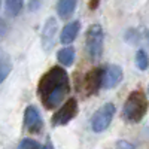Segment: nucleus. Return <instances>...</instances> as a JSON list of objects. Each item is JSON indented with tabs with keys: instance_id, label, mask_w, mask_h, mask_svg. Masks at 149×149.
Here are the masks:
<instances>
[{
	"instance_id": "nucleus-5",
	"label": "nucleus",
	"mask_w": 149,
	"mask_h": 149,
	"mask_svg": "<svg viewBox=\"0 0 149 149\" xmlns=\"http://www.w3.org/2000/svg\"><path fill=\"white\" fill-rule=\"evenodd\" d=\"M78 113V102L76 98H69V100L61 106L55 115L52 116V124L54 125H66L67 122H70Z\"/></svg>"
},
{
	"instance_id": "nucleus-11",
	"label": "nucleus",
	"mask_w": 149,
	"mask_h": 149,
	"mask_svg": "<svg viewBox=\"0 0 149 149\" xmlns=\"http://www.w3.org/2000/svg\"><path fill=\"white\" fill-rule=\"evenodd\" d=\"M74 9H76V0H58L57 3V12L63 19L70 18Z\"/></svg>"
},
{
	"instance_id": "nucleus-15",
	"label": "nucleus",
	"mask_w": 149,
	"mask_h": 149,
	"mask_svg": "<svg viewBox=\"0 0 149 149\" xmlns=\"http://www.w3.org/2000/svg\"><path fill=\"white\" fill-rule=\"evenodd\" d=\"M136 64H137V67L140 70H146L148 66H149V57L146 54V51H143V49H139L137 54H136Z\"/></svg>"
},
{
	"instance_id": "nucleus-3",
	"label": "nucleus",
	"mask_w": 149,
	"mask_h": 149,
	"mask_svg": "<svg viewBox=\"0 0 149 149\" xmlns=\"http://www.w3.org/2000/svg\"><path fill=\"white\" fill-rule=\"evenodd\" d=\"M103 45H104V31L100 24H93L86 30L85 36V49L91 60L100 58L103 54Z\"/></svg>"
},
{
	"instance_id": "nucleus-14",
	"label": "nucleus",
	"mask_w": 149,
	"mask_h": 149,
	"mask_svg": "<svg viewBox=\"0 0 149 149\" xmlns=\"http://www.w3.org/2000/svg\"><path fill=\"white\" fill-rule=\"evenodd\" d=\"M22 0H6V14L9 17H17L22 10Z\"/></svg>"
},
{
	"instance_id": "nucleus-12",
	"label": "nucleus",
	"mask_w": 149,
	"mask_h": 149,
	"mask_svg": "<svg viewBox=\"0 0 149 149\" xmlns=\"http://www.w3.org/2000/svg\"><path fill=\"white\" fill-rule=\"evenodd\" d=\"M12 70V61H10V57L3 51L0 49V84H2Z\"/></svg>"
},
{
	"instance_id": "nucleus-4",
	"label": "nucleus",
	"mask_w": 149,
	"mask_h": 149,
	"mask_svg": "<svg viewBox=\"0 0 149 149\" xmlns=\"http://www.w3.org/2000/svg\"><path fill=\"white\" fill-rule=\"evenodd\" d=\"M115 104L113 103H106L103 104L100 109H98L95 113L93 115V119H91V128L94 133H102L104 131L109 125L112 119L115 116Z\"/></svg>"
},
{
	"instance_id": "nucleus-1",
	"label": "nucleus",
	"mask_w": 149,
	"mask_h": 149,
	"mask_svg": "<svg viewBox=\"0 0 149 149\" xmlns=\"http://www.w3.org/2000/svg\"><path fill=\"white\" fill-rule=\"evenodd\" d=\"M70 93L69 74L61 67L49 69L39 82L37 94L46 109H54L63 103L66 95Z\"/></svg>"
},
{
	"instance_id": "nucleus-17",
	"label": "nucleus",
	"mask_w": 149,
	"mask_h": 149,
	"mask_svg": "<svg viewBox=\"0 0 149 149\" xmlns=\"http://www.w3.org/2000/svg\"><path fill=\"white\" fill-rule=\"evenodd\" d=\"M116 149H136V148L127 140H118L116 142Z\"/></svg>"
},
{
	"instance_id": "nucleus-18",
	"label": "nucleus",
	"mask_w": 149,
	"mask_h": 149,
	"mask_svg": "<svg viewBox=\"0 0 149 149\" xmlns=\"http://www.w3.org/2000/svg\"><path fill=\"white\" fill-rule=\"evenodd\" d=\"M145 37H146V40L149 42V30H146V31H145Z\"/></svg>"
},
{
	"instance_id": "nucleus-8",
	"label": "nucleus",
	"mask_w": 149,
	"mask_h": 149,
	"mask_svg": "<svg viewBox=\"0 0 149 149\" xmlns=\"http://www.w3.org/2000/svg\"><path fill=\"white\" fill-rule=\"evenodd\" d=\"M122 69L116 64H110L104 69L103 73V86L106 90H112L115 86L119 85V82L122 81Z\"/></svg>"
},
{
	"instance_id": "nucleus-9",
	"label": "nucleus",
	"mask_w": 149,
	"mask_h": 149,
	"mask_svg": "<svg viewBox=\"0 0 149 149\" xmlns=\"http://www.w3.org/2000/svg\"><path fill=\"white\" fill-rule=\"evenodd\" d=\"M24 125L31 133H39L42 128V116L34 106H29L24 112Z\"/></svg>"
},
{
	"instance_id": "nucleus-6",
	"label": "nucleus",
	"mask_w": 149,
	"mask_h": 149,
	"mask_svg": "<svg viewBox=\"0 0 149 149\" xmlns=\"http://www.w3.org/2000/svg\"><path fill=\"white\" fill-rule=\"evenodd\" d=\"M103 73L104 70L98 67H94L93 70L86 73L84 79V91L86 95H93L100 90V86L103 85Z\"/></svg>"
},
{
	"instance_id": "nucleus-16",
	"label": "nucleus",
	"mask_w": 149,
	"mask_h": 149,
	"mask_svg": "<svg viewBox=\"0 0 149 149\" xmlns=\"http://www.w3.org/2000/svg\"><path fill=\"white\" fill-rule=\"evenodd\" d=\"M19 149H40V146L33 139H24L19 145Z\"/></svg>"
},
{
	"instance_id": "nucleus-13",
	"label": "nucleus",
	"mask_w": 149,
	"mask_h": 149,
	"mask_svg": "<svg viewBox=\"0 0 149 149\" xmlns=\"http://www.w3.org/2000/svg\"><path fill=\"white\" fill-rule=\"evenodd\" d=\"M57 60L60 61V64H63L66 67L72 66L73 61H74V49L72 46L61 48L60 51L57 52Z\"/></svg>"
},
{
	"instance_id": "nucleus-7",
	"label": "nucleus",
	"mask_w": 149,
	"mask_h": 149,
	"mask_svg": "<svg viewBox=\"0 0 149 149\" xmlns=\"http://www.w3.org/2000/svg\"><path fill=\"white\" fill-rule=\"evenodd\" d=\"M57 31H58V22L55 18H48L45 26H43V30H42V34H40V40H42V46L45 51H51L54 43H55V36H57Z\"/></svg>"
},
{
	"instance_id": "nucleus-2",
	"label": "nucleus",
	"mask_w": 149,
	"mask_h": 149,
	"mask_svg": "<svg viewBox=\"0 0 149 149\" xmlns=\"http://www.w3.org/2000/svg\"><path fill=\"white\" fill-rule=\"evenodd\" d=\"M148 110V98L142 90H136L130 93L122 107V115L128 122H140Z\"/></svg>"
},
{
	"instance_id": "nucleus-10",
	"label": "nucleus",
	"mask_w": 149,
	"mask_h": 149,
	"mask_svg": "<svg viewBox=\"0 0 149 149\" xmlns=\"http://www.w3.org/2000/svg\"><path fill=\"white\" fill-rule=\"evenodd\" d=\"M79 31H81V22H79V21H72V22H69L67 26H64V29L61 30V33H60V40H61V43H64V45L72 43V42L78 37V33H79Z\"/></svg>"
},
{
	"instance_id": "nucleus-19",
	"label": "nucleus",
	"mask_w": 149,
	"mask_h": 149,
	"mask_svg": "<svg viewBox=\"0 0 149 149\" xmlns=\"http://www.w3.org/2000/svg\"><path fill=\"white\" fill-rule=\"evenodd\" d=\"M0 5H2V0H0Z\"/></svg>"
}]
</instances>
